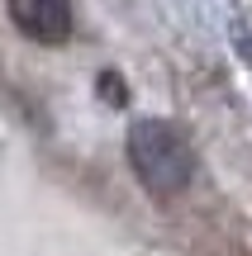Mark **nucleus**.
<instances>
[{"mask_svg":"<svg viewBox=\"0 0 252 256\" xmlns=\"http://www.w3.org/2000/svg\"><path fill=\"white\" fill-rule=\"evenodd\" d=\"M129 166L152 200L171 204L195 180V147L167 119H138L129 128Z\"/></svg>","mask_w":252,"mask_h":256,"instance_id":"nucleus-1","label":"nucleus"},{"mask_svg":"<svg viewBox=\"0 0 252 256\" xmlns=\"http://www.w3.org/2000/svg\"><path fill=\"white\" fill-rule=\"evenodd\" d=\"M10 19L34 43H67L72 38V0H10Z\"/></svg>","mask_w":252,"mask_h":256,"instance_id":"nucleus-2","label":"nucleus"}]
</instances>
